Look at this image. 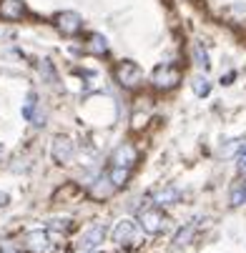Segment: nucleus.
Here are the masks:
<instances>
[{"instance_id":"8","label":"nucleus","mask_w":246,"mask_h":253,"mask_svg":"<svg viewBox=\"0 0 246 253\" xmlns=\"http://www.w3.org/2000/svg\"><path fill=\"white\" fill-rule=\"evenodd\" d=\"M23 246H25L30 253H48V251H50V233L43 231V228L28 231V233L23 236Z\"/></svg>"},{"instance_id":"18","label":"nucleus","mask_w":246,"mask_h":253,"mask_svg":"<svg viewBox=\"0 0 246 253\" xmlns=\"http://www.w3.org/2000/svg\"><path fill=\"white\" fill-rule=\"evenodd\" d=\"M191 55H194V63L198 65V68H208V53H206V48L201 45V43H194V48H191Z\"/></svg>"},{"instance_id":"20","label":"nucleus","mask_w":246,"mask_h":253,"mask_svg":"<svg viewBox=\"0 0 246 253\" xmlns=\"http://www.w3.org/2000/svg\"><path fill=\"white\" fill-rule=\"evenodd\" d=\"M38 68H41V73L46 76V81H48V83H53V85L58 83V73H55V68H53V63H50L48 58H43V60L38 63Z\"/></svg>"},{"instance_id":"3","label":"nucleus","mask_w":246,"mask_h":253,"mask_svg":"<svg viewBox=\"0 0 246 253\" xmlns=\"http://www.w3.org/2000/svg\"><path fill=\"white\" fill-rule=\"evenodd\" d=\"M113 78L118 81V85L133 90V88H138L141 83H144V70H141L138 63H133V60H121L113 68Z\"/></svg>"},{"instance_id":"14","label":"nucleus","mask_w":246,"mask_h":253,"mask_svg":"<svg viewBox=\"0 0 246 253\" xmlns=\"http://www.w3.org/2000/svg\"><path fill=\"white\" fill-rule=\"evenodd\" d=\"M229 203H231L234 208L246 206V178H244V180H236V183L231 186V191H229Z\"/></svg>"},{"instance_id":"22","label":"nucleus","mask_w":246,"mask_h":253,"mask_svg":"<svg viewBox=\"0 0 246 253\" xmlns=\"http://www.w3.org/2000/svg\"><path fill=\"white\" fill-rule=\"evenodd\" d=\"M8 203H10V196H8V193H3V191H0V208H5Z\"/></svg>"},{"instance_id":"4","label":"nucleus","mask_w":246,"mask_h":253,"mask_svg":"<svg viewBox=\"0 0 246 253\" xmlns=\"http://www.w3.org/2000/svg\"><path fill=\"white\" fill-rule=\"evenodd\" d=\"M138 226L144 228V233H148V236H158V233L166 228V213H163L158 206L141 211V215H138Z\"/></svg>"},{"instance_id":"6","label":"nucleus","mask_w":246,"mask_h":253,"mask_svg":"<svg viewBox=\"0 0 246 253\" xmlns=\"http://www.w3.org/2000/svg\"><path fill=\"white\" fill-rule=\"evenodd\" d=\"M103 238H105V226H103V223H91V226L81 233V238H78V251L93 253V251L103 243Z\"/></svg>"},{"instance_id":"9","label":"nucleus","mask_w":246,"mask_h":253,"mask_svg":"<svg viewBox=\"0 0 246 253\" xmlns=\"http://www.w3.org/2000/svg\"><path fill=\"white\" fill-rule=\"evenodd\" d=\"M55 28L63 33V35H78L81 28H83V18L73 10H63L55 15Z\"/></svg>"},{"instance_id":"16","label":"nucleus","mask_w":246,"mask_h":253,"mask_svg":"<svg viewBox=\"0 0 246 253\" xmlns=\"http://www.w3.org/2000/svg\"><path fill=\"white\" fill-rule=\"evenodd\" d=\"M46 231H48V233H50V231H53V233H70V231H73V218H50Z\"/></svg>"},{"instance_id":"2","label":"nucleus","mask_w":246,"mask_h":253,"mask_svg":"<svg viewBox=\"0 0 246 253\" xmlns=\"http://www.w3.org/2000/svg\"><path fill=\"white\" fill-rule=\"evenodd\" d=\"M181 83V68H176L173 63H163L156 65L153 73H151V85L156 90H171Z\"/></svg>"},{"instance_id":"17","label":"nucleus","mask_w":246,"mask_h":253,"mask_svg":"<svg viewBox=\"0 0 246 253\" xmlns=\"http://www.w3.org/2000/svg\"><path fill=\"white\" fill-rule=\"evenodd\" d=\"M196 228H198V223H196V221H191L189 226H184L179 233L173 236V243H176V246H186V243H191V238H194Z\"/></svg>"},{"instance_id":"15","label":"nucleus","mask_w":246,"mask_h":253,"mask_svg":"<svg viewBox=\"0 0 246 253\" xmlns=\"http://www.w3.org/2000/svg\"><path fill=\"white\" fill-rule=\"evenodd\" d=\"M116 191V186H113V180H111V175H105V178H100L98 183L91 188V193L96 196V198H105V196H111Z\"/></svg>"},{"instance_id":"10","label":"nucleus","mask_w":246,"mask_h":253,"mask_svg":"<svg viewBox=\"0 0 246 253\" xmlns=\"http://www.w3.org/2000/svg\"><path fill=\"white\" fill-rule=\"evenodd\" d=\"M25 13L28 10H25L23 0H0V18H3V20L15 23V20H23Z\"/></svg>"},{"instance_id":"23","label":"nucleus","mask_w":246,"mask_h":253,"mask_svg":"<svg viewBox=\"0 0 246 253\" xmlns=\"http://www.w3.org/2000/svg\"><path fill=\"white\" fill-rule=\"evenodd\" d=\"M234 78H236V73H229V76H224V78H221V83H224V85H229Z\"/></svg>"},{"instance_id":"19","label":"nucleus","mask_w":246,"mask_h":253,"mask_svg":"<svg viewBox=\"0 0 246 253\" xmlns=\"http://www.w3.org/2000/svg\"><path fill=\"white\" fill-rule=\"evenodd\" d=\"M194 93L198 95V98H206L208 93H211V81L206 78V76H198V78H194Z\"/></svg>"},{"instance_id":"12","label":"nucleus","mask_w":246,"mask_h":253,"mask_svg":"<svg viewBox=\"0 0 246 253\" xmlns=\"http://www.w3.org/2000/svg\"><path fill=\"white\" fill-rule=\"evenodd\" d=\"M179 198H181V191H179V188L166 186L163 191H158V193L153 196V203H156L158 208H163V206H173V203H179Z\"/></svg>"},{"instance_id":"13","label":"nucleus","mask_w":246,"mask_h":253,"mask_svg":"<svg viewBox=\"0 0 246 253\" xmlns=\"http://www.w3.org/2000/svg\"><path fill=\"white\" fill-rule=\"evenodd\" d=\"M86 50H88V53H93V55H103V53H108V41H105V35L93 33L91 38L86 41Z\"/></svg>"},{"instance_id":"1","label":"nucleus","mask_w":246,"mask_h":253,"mask_svg":"<svg viewBox=\"0 0 246 253\" xmlns=\"http://www.w3.org/2000/svg\"><path fill=\"white\" fill-rule=\"evenodd\" d=\"M136 161H138V153H136L133 146H121V148L116 151V156H113V161H111V173H108L116 188H121L126 180H128V175H131Z\"/></svg>"},{"instance_id":"7","label":"nucleus","mask_w":246,"mask_h":253,"mask_svg":"<svg viewBox=\"0 0 246 253\" xmlns=\"http://www.w3.org/2000/svg\"><path fill=\"white\" fill-rule=\"evenodd\" d=\"M50 153H53L55 163H70L73 156H76V143L70 140L68 135H55L53 146H50Z\"/></svg>"},{"instance_id":"21","label":"nucleus","mask_w":246,"mask_h":253,"mask_svg":"<svg viewBox=\"0 0 246 253\" xmlns=\"http://www.w3.org/2000/svg\"><path fill=\"white\" fill-rule=\"evenodd\" d=\"M236 168H239V173H244L246 175V146L239 151V156H236Z\"/></svg>"},{"instance_id":"5","label":"nucleus","mask_w":246,"mask_h":253,"mask_svg":"<svg viewBox=\"0 0 246 253\" xmlns=\"http://www.w3.org/2000/svg\"><path fill=\"white\" fill-rule=\"evenodd\" d=\"M111 238H113L118 246H136V243H138V223L131 221V218H121V221L113 226Z\"/></svg>"},{"instance_id":"11","label":"nucleus","mask_w":246,"mask_h":253,"mask_svg":"<svg viewBox=\"0 0 246 253\" xmlns=\"http://www.w3.org/2000/svg\"><path fill=\"white\" fill-rule=\"evenodd\" d=\"M35 105H38V100H35V93H28L25 98V105H23V118L35 123V126H43L46 123V113H38L35 111Z\"/></svg>"}]
</instances>
